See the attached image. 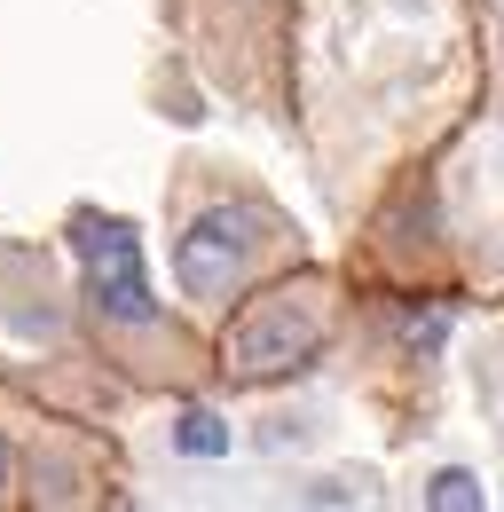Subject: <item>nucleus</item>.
I'll list each match as a JSON object with an SVG mask.
<instances>
[{
  "mask_svg": "<svg viewBox=\"0 0 504 512\" xmlns=\"http://www.w3.org/2000/svg\"><path fill=\"white\" fill-rule=\"evenodd\" d=\"M0 489H8V442H0Z\"/></svg>",
  "mask_w": 504,
  "mask_h": 512,
  "instance_id": "obj_6",
  "label": "nucleus"
},
{
  "mask_svg": "<svg viewBox=\"0 0 504 512\" xmlns=\"http://www.w3.org/2000/svg\"><path fill=\"white\" fill-rule=\"evenodd\" d=\"M426 505H434V512H481V505H489V489H481L473 473H457V465H449V473H434Z\"/></svg>",
  "mask_w": 504,
  "mask_h": 512,
  "instance_id": "obj_4",
  "label": "nucleus"
},
{
  "mask_svg": "<svg viewBox=\"0 0 504 512\" xmlns=\"http://www.w3.org/2000/svg\"><path fill=\"white\" fill-rule=\"evenodd\" d=\"M331 339V284L323 276H292L268 300H252L245 323L229 331V371L245 386H268L284 371H308Z\"/></svg>",
  "mask_w": 504,
  "mask_h": 512,
  "instance_id": "obj_1",
  "label": "nucleus"
},
{
  "mask_svg": "<svg viewBox=\"0 0 504 512\" xmlns=\"http://www.w3.org/2000/svg\"><path fill=\"white\" fill-rule=\"evenodd\" d=\"M174 449H182V457H221V449H229V426H221L213 410H189L182 426H174Z\"/></svg>",
  "mask_w": 504,
  "mask_h": 512,
  "instance_id": "obj_5",
  "label": "nucleus"
},
{
  "mask_svg": "<svg viewBox=\"0 0 504 512\" xmlns=\"http://www.w3.org/2000/svg\"><path fill=\"white\" fill-rule=\"evenodd\" d=\"M71 253H79V276H87L95 316L126 323V331H150V323H158L134 221H119V213H79V221H71Z\"/></svg>",
  "mask_w": 504,
  "mask_h": 512,
  "instance_id": "obj_2",
  "label": "nucleus"
},
{
  "mask_svg": "<svg viewBox=\"0 0 504 512\" xmlns=\"http://www.w3.org/2000/svg\"><path fill=\"white\" fill-rule=\"evenodd\" d=\"M260 213L252 205H213V213H197L182 237H174V276H182L189 300H229V292H245L252 260H260Z\"/></svg>",
  "mask_w": 504,
  "mask_h": 512,
  "instance_id": "obj_3",
  "label": "nucleus"
}]
</instances>
